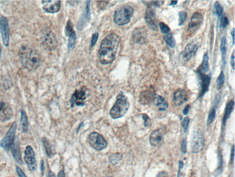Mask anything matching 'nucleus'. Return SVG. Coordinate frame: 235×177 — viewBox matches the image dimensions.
Returning <instances> with one entry per match:
<instances>
[{"instance_id": "f257e3e1", "label": "nucleus", "mask_w": 235, "mask_h": 177, "mask_svg": "<svg viewBox=\"0 0 235 177\" xmlns=\"http://www.w3.org/2000/svg\"><path fill=\"white\" fill-rule=\"evenodd\" d=\"M119 42V37L115 33L109 34L103 40L99 50L100 62L102 64L106 65L113 62Z\"/></svg>"}, {"instance_id": "f03ea898", "label": "nucleus", "mask_w": 235, "mask_h": 177, "mask_svg": "<svg viewBox=\"0 0 235 177\" xmlns=\"http://www.w3.org/2000/svg\"><path fill=\"white\" fill-rule=\"evenodd\" d=\"M19 57L24 67L29 70H35L40 65L41 56L36 50L27 46L20 48Z\"/></svg>"}, {"instance_id": "7ed1b4c3", "label": "nucleus", "mask_w": 235, "mask_h": 177, "mask_svg": "<svg viewBox=\"0 0 235 177\" xmlns=\"http://www.w3.org/2000/svg\"><path fill=\"white\" fill-rule=\"evenodd\" d=\"M130 106L128 98L123 93L117 95L116 103L111 109L110 115L113 119L120 118L125 115Z\"/></svg>"}, {"instance_id": "20e7f679", "label": "nucleus", "mask_w": 235, "mask_h": 177, "mask_svg": "<svg viewBox=\"0 0 235 177\" xmlns=\"http://www.w3.org/2000/svg\"><path fill=\"white\" fill-rule=\"evenodd\" d=\"M134 13L133 8L129 5L122 6L114 13V22L118 26H124L128 24Z\"/></svg>"}, {"instance_id": "39448f33", "label": "nucleus", "mask_w": 235, "mask_h": 177, "mask_svg": "<svg viewBox=\"0 0 235 177\" xmlns=\"http://www.w3.org/2000/svg\"><path fill=\"white\" fill-rule=\"evenodd\" d=\"M199 43L195 41L188 43L185 46L184 50L180 53V61L182 63L189 62L195 55L199 48Z\"/></svg>"}, {"instance_id": "423d86ee", "label": "nucleus", "mask_w": 235, "mask_h": 177, "mask_svg": "<svg viewBox=\"0 0 235 177\" xmlns=\"http://www.w3.org/2000/svg\"><path fill=\"white\" fill-rule=\"evenodd\" d=\"M205 72L202 70L200 66L198 70V74L199 75V98H201L209 90L210 84L211 76L210 74H206Z\"/></svg>"}, {"instance_id": "0eeeda50", "label": "nucleus", "mask_w": 235, "mask_h": 177, "mask_svg": "<svg viewBox=\"0 0 235 177\" xmlns=\"http://www.w3.org/2000/svg\"><path fill=\"white\" fill-rule=\"evenodd\" d=\"M90 146L97 151H101L107 147L108 143L102 135L97 132L91 133L88 137Z\"/></svg>"}, {"instance_id": "6e6552de", "label": "nucleus", "mask_w": 235, "mask_h": 177, "mask_svg": "<svg viewBox=\"0 0 235 177\" xmlns=\"http://www.w3.org/2000/svg\"><path fill=\"white\" fill-rule=\"evenodd\" d=\"M205 146L204 135L200 130L193 133L191 144V151L193 153L197 154L202 151Z\"/></svg>"}, {"instance_id": "1a4fd4ad", "label": "nucleus", "mask_w": 235, "mask_h": 177, "mask_svg": "<svg viewBox=\"0 0 235 177\" xmlns=\"http://www.w3.org/2000/svg\"><path fill=\"white\" fill-rule=\"evenodd\" d=\"M17 124L16 121H14L9 129L3 138L0 144V145L3 148L7 150H8L11 148L12 146L14 143L15 139V133L17 130Z\"/></svg>"}, {"instance_id": "9d476101", "label": "nucleus", "mask_w": 235, "mask_h": 177, "mask_svg": "<svg viewBox=\"0 0 235 177\" xmlns=\"http://www.w3.org/2000/svg\"><path fill=\"white\" fill-rule=\"evenodd\" d=\"M86 90L87 89L85 86L76 89L71 98V106H83L84 105V102L86 98Z\"/></svg>"}, {"instance_id": "9b49d317", "label": "nucleus", "mask_w": 235, "mask_h": 177, "mask_svg": "<svg viewBox=\"0 0 235 177\" xmlns=\"http://www.w3.org/2000/svg\"><path fill=\"white\" fill-rule=\"evenodd\" d=\"M145 20L149 29L152 31L158 30V20L155 10L152 7H147L146 8L145 15Z\"/></svg>"}, {"instance_id": "f8f14e48", "label": "nucleus", "mask_w": 235, "mask_h": 177, "mask_svg": "<svg viewBox=\"0 0 235 177\" xmlns=\"http://www.w3.org/2000/svg\"><path fill=\"white\" fill-rule=\"evenodd\" d=\"M24 159L29 170L35 171L37 168L36 160L35 158V153L33 149L30 145L27 146L25 152Z\"/></svg>"}, {"instance_id": "ddd939ff", "label": "nucleus", "mask_w": 235, "mask_h": 177, "mask_svg": "<svg viewBox=\"0 0 235 177\" xmlns=\"http://www.w3.org/2000/svg\"><path fill=\"white\" fill-rule=\"evenodd\" d=\"M12 116L13 112L9 104L4 100H0V121H8Z\"/></svg>"}, {"instance_id": "4468645a", "label": "nucleus", "mask_w": 235, "mask_h": 177, "mask_svg": "<svg viewBox=\"0 0 235 177\" xmlns=\"http://www.w3.org/2000/svg\"><path fill=\"white\" fill-rule=\"evenodd\" d=\"M0 32L3 43L8 46L9 43V27L8 21L6 17L0 16Z\"/></svg>"}, {"instance_id": "2eb2a0df", "label": "nucleus", "mask_w": 235, "mask_h": 177, "mask_svg": "<svg viewBox=\"0 0 235 177\" xmlns=\"http://www.w3.org/2000/svg\"><path fill=\"white\" fill-rule=\"evenodd\" d=\"M132 38L133 41L138 44L145 43L147 38L146 29L143 27L136 28L133 32Z\"/></svg>"}, {"instance_id": "dca6fc26", "label": "nucleus", "mask_w": 235, "mask_h": 177, "mask_svg": "<svg viewBox=\"0 0 235 177\" xmlns=\"http://www.w3.org/2000/svg\"><path fill=\"white\" fill-rule=\"evenodd\" d=\"M164 141V133L162 129H157L150 135V144L153 147H159Z\"/></svg>"}, {"instance_id": "f3484780", "label": "nucleus", "mask_w": 235, "mask_h": 177, "mask_svg": "<svg viewBox=\"0 0 235 177\" xmlns=\"http://www.w3.org/2000/svg\"><path fill=\"white\" fill-rule=\"evenodd\" d=\"M43 8L46 12L54 13L59 11L61 8L60 1H42Z\"/></svg>"}, {"instance_id": "a211bd4d", "label": "nucleus", "mask_w": 235, "mask_h": 177, "mask_svg": "<svg viewBox=\"0 0 235 177\" xmlns=\"http://www.w3.org/2000/svg\"><path fill=\"white\" fill-rule=\"evenodd\" d=\"M173 100L176 105H181L188 100V96L185 90L179 88L174 93Z\"/></svg>"}, {"instance_id": "6ab92c4d", "label": "nucleus", "mask_w": 235, "mask_h": 177, "mask_svg": "<svg viewBox=\"0 0 235 177\" xmlns=\"http://www.w3.org/2000/svg\"><path fill=\"white\" fill-rule=\"evenodd\" d=\"M203 17L201 13H195L193 14L188 26V29L191 31H194L199 28L203 22Z\"/></svg>"}, {"instance_id": "aec40b11", "label": "nucleus", "mask_w": 235, "mask_h": 177, "mask_svg": "<svg viewBox=\"0 0 235 177\" xmlns=\"http://www.w3.org/2000/svg\"><path fill=\"white\" fill-rule=\"evenodd\" d=\"M43 42L46 48L49 50L53 49L57 45V42L56 38L52 33H48L45 36Z\"/></svg>"}, {"instance_id": "412c9836", "label": "nucleus", "mask_w": 235, "mask_h": 177, "mask_svg": "<svg viewBox=\"0 0 235 177\" xmlns=\"http://www.w3.org/2000/svg\"><path fill=\"white\" fill-rule=\"evenodd\" d=\"M11 149L12 153L16 162L19 165H22L23 163V160H22V156H21L20 148L17 142L13 143Z\"/></svg>"}, {"instance_id": "4be33fe9", "label": "nucleus", "mask_w": 235, "mask_h": 177, "mask_svg": "<svg viewBox=\"0 0 235 177\" xmlns=\"http://www.w3.org/2000/svg\"><path fill=\"white\" fill-rule=\"evenodd\" d=\"M155 105L161 111H165L168 108V104L166 99L162 96L156 95L154 98Z\"/></svg>"}, {"instance_id": "5701e85b", "label": "nucleus", "mask_w": 235, "mask_h": 177, "mask_svg": "<svg viewBox=\"0 0 235 177\" xmlns=\"http://www.w3.org/2000/svg\"><path fill=\"white\" fill-rule=\"evenodd\" d=\"M20 113H21V118H20V124H19V128L22 133H27L28 131V126H29L28 118L24 110L21 109L20 110Z\"/></svg>"}, {"instance_id": "b1692460", "label": "nucleus", "mask_w": 235, "mask_h": 177, "mask_svg": "<svg viewBox=\"0 0 235 177\" xmlns=\"http://www.w3.org/2000/svg\"><path fill=\"white\" fill-rule=\"evenodd\" d=\"M234 108V102L233 101H231L227 104L226 109L225 110V113L223 119V126H225L227 124V119H229L231 115L233 110Z\"/></svg>"}, {"instance_id": "393cba45", "label": "nucleus", "mask_w": 235, "mask_h": 177, "mask_svg": "<svg viewBox=\"0 0 235 177\" xmlns=\"http://www.w3.org/2000/svg\"><path fill=\"white\" fill-rule=\"evenodd\" d=\"M155 95H156L152 93L151 91H147L142 92L140 96L141 101L143 104H148L149 102L153 101Z\"/></svg>"}, {"instance_id": "a878e982", "label": "nucleus", "mask_w": 235, "mask_h": 177, "mask_svg": "<svg viewBox=\"0 0 235 177\" xmlns=\"http://www.w3.org/2000/svg\"><path fill=\"white\" fill-rule=\"evenodd\" d=\"M220 51L222 54L223 63H226V56L227 51V40L226 36H223L221 39L220 44Z\"/></svg>"}, {"instance_id": "bb28decb", "label": "nucleus", "mask_w": 235, "mask_h": 177, "mask_svg": "<svg viewBox=\"0 0 235 177\" xmlns=\"http://www.w3.org/2000/svg\"><path fill=\"white\" fill-rule=\"evenodd\" d=\"M42 142L44 146L46 155L48 157L50 158L54 154L52 149V146L50 144V142H49L48 139L46 138H43Z\"/></svg>"}, {"instance_id": "cd10ccee", "label": "nucleus", "mask_w": 235, "mask_h": 177, "mask_svg": "<svg viewBox=\"0 0 235 177\" xmlns=\"http://www.w3.org/2000/svg\"><path fill=\"white\" fill-rule=\"evenodd\" d=\"M163 39L165 43L171 48H173L175 47L176 42L172 34H166L165 35L163 36Z\"/></svg>"}, {"instance_id": "c85d7f7f", "label": "nucleus", "mask_w": 235, "mask_h": 177, "mask_svg": "<svg viewBox=\"0 0 235 177\" xmlns=\"http://www.w3.org/2000/svg\"><path fill=\"white\" fill-rule=\"evenodd\" d=\"M202 70L205 73L209 72V56L208 52H206L204 54L202 61L201 66H200Z\"/></svg>"}, {"instance_id": "c756f323", "label": "nucleus", "mask_w": 235, "mask_h": 177, "mask_svg": "<svg viewBox=\"0 0 235 177\" xmlns=\"http://www.w3.org/2000/svg\"><path fill=\"white\" fill-rule=\"evenodd\" d=\"M122 158V155L120 153H115L109 156V160L112 165H116L119 163Z\"/></svg>"}, {"instance_id": "7c9ffc66", "label": "nucleus", "mask_w": 235, "mask_h": 177, "mask_svg": "<svg viewBox=\"0 0 235 177\" xmlns=\"http://www.w3.org/2000/svg\"><path fill=\"white\" fill-rule=\"evenodd\" d=\"M76 40V34L74 32H73L69 36L68 39V47L69 49H73L75 45Z\"/></svg>"}, {"instance_id": "2f4dec72", "label": "nucleus", "mask_w": 235, "mask_h": 177, "mask_svg": "<svg viewBox=\"0 0 235 177\" xmlns=\"http://www.w3.org/2000/svg\"><path fill=\"white\" fill-rule=\"evenodd\" d=\"M142 3H144L147 6V7H160L163 4L164 1H143Z\"/></svg>"}, {"instance_id": "473e14b6", "label": "nucleus", "mask_w": 235, "mask_h": 177, "mask_svg": "<svg viewBox=\"0 0 235 177\" xmlns=\"http://www.w3.org/2000/svg\"><path fill=\"white\" fill-rule=\"evenodd\" d=\"M224 83H225V75H224V73L222 71L220 72L216 81L217 88L218 89H220L222 88V86L224 85Z\"/></svg>"}, {"instance_id": "72a5a7b5", "label": "nucleus", "mask_w": 235, "mask_h": 177, "mask_svg": "<svg viewBox=\"0 0 235 177\" xmlns=\"http://www.w3.org/2000/svg\"><path fill=\"white\" fill-rule=\"evenodd\" d=\"M179 15V23L178 25L179 26H182L187 18V14L185 11L180 12L178 13Z\"/></svg>"}, {"instance_id": "f704fd0d", "label": "nucleus", "mask_w": 235, "mask_h": 177, "mask_svg": "<svg viewBox=\"0 0 235 177\" xmlns=\"http://www.w3.org/2000/svg\"><path fill=\"white\" fill-rule=\"evenodd\" d=\"M214 8L216 11V14L218 16V18H221L224 16V11L222 7L217 2H216L214 5Z\"/></svg>"}, {"instance_id": "c9c22d12", "label": "nucleus", "mask_w": 235, "mask_h": 177, "mask_svg": "<svg viewBox=\"0 0 235 177\" xmlns=\"http://www.w3.org/2000/svg\"><path fill=\"white\" fill-rule=\"evenodd\" d=\"M216 117V109L214 108H213L211 109L208 119V124H209L212 123L215 120Z\"/></svg>"}, {"instance_id": "e433bc0d", "label": "nucleus", "mask_w": 235, "mask_h": 177, "mask_svg": "<svg viewBox=\"0 0 235 177\" xmlns=\"http://www.w3.org/2000/svg\"><path fill=\"white\" fill-rule=\"evenodd\" d=\"M229 24V20L228 18L226 16H223L221 18H218V27H226Z\"/></svg>"}, {"instance_id": "4c0bfd02", "label": "nucleus", "mask_w": 235, "mask_h": 177, "mask_svg": "<svg viewBox=\"0 0 235 177\" xmlns=\"http://www.w3.org/2000/svg\"><path fill=\"white\" fill-rule=\"evenodd\" d=\"M159 27H160L161 32L163 33L166 34L170 32V27H168L167 25L164 23V22H160L159 24Z\"/></svg>"}, {"instance_id": "58836bf2", "label": "nucleus", "mask_w": 235, "mask_h": 177, "mask_svg": "<svg viewBox=\"0 0 235 177\" xmlns=\"http://www.w3.org/2000/svg\"><path fill=\"white\" fill-rule=\"evenodd\" d=\"M74 32V31H73V26L72 23L70 20H69L68 21L66 27V34L69 36Z\"/></svg>"}, {"instance_id": "ea45409f", "label": "nucleus", "mask_w": 235, "mask_h": 177, "mask_svg": "<svg viewBox=\"0 0 235 177\" xmlns=\"http://www.w3.org/2000/svg\"><path fill=\"white\" fill-rule=\"evenodd\" d=\"M189 121H190V119H189V117H186L184 119V120L182 122V127H183V130H184L185 133L187 131L188 125L189 124Z\"/></svg>"}, {"instance_id": "a19ab883", "label": "nucleus", "mask_w": 235, "mask_h": 177, "mask_svg": "<svg viewBox=\"0 0 235 177\" xmlns=\"http://www.w3.org/2000/svg\"><path fill=\"white\" fill-rule=\"evenodd\" d=\"M98 6L101 9H103L107 6L109 1H98Z\"/></svg>"}, {"instance_id": "79ce46f5", "label": "nucleus", "mask_w": 235, "mask_h": 177, "mask_svg": "<svg viewBox=\"0 0 235 177\" xmlns=\"http://www.w3.org/2000/svg\"><path fill=\"white\" fill-rule=\"evenodd\" d=\"M143 119L144 120V124L145 126L146 127H147L149 126V124H150V119L149 118L148 115H146V114H143L142 115Z\"/></svg>"}, {"instance_id": "37998d69", "label": "nucleus", "mask_w": 235, "mask_h": 177, "mask_svg": "<svg viewBox=\"0 0 235 177\" xmlns=\"http://www.w3.org/2000/svg\"><path fill=\"white\" fill-rule=\"evenodd\" d=\"M98 38V33H95L93 34L92 36V40H91V46L92 47L96 44Z\"/></svg>"}, {"instance_id": "c03bdc74", "label": "nucleus", "mask_w": 235, "mask_h": 177, "mask_svg": "<svg viewBox=\"0 0 235 177\" xmlns=\"http://www.w3.org/2000/svg\"><path fill=\"white\" fill-rule=\"evenodd\" d=\"M16 171H17V175L19 177H27L20 167H17L16 168Z\"/></svg>"}, {"instance_id": "a18cd8bd", "label": "nucleus", "mask_w": 235, "mask_h": 177, "mask_svg": "<svg viewBox=\"0 0 235 177\" xmlns=\"http://www.w3.org/2000/svg\"><path fill=\"white\" fill-rule=\"evenodd\" d=\"M234 60H235V53L234 50H233V54L231 55V60H230V63H231V65L233 68V69L234 70Z\"/></svg>"}, {"instance_id": "49530a36", "label": "nucleus", "mask_w": 235, "mask_h": 177, "mask_svg": "<svg viewBox=\"0 0 235 177\" xmlns=\"http://www.w3.org/2000/svg\"><path fill=\"white\" fill-rule=\"evenodd\" d=\"M181 149L184 153H186V143L185 139L183 140L181 145Z\"/></svg>"}, {"instance_id": "de8ad7c7", "label": "nucleus", "mask_w": 235, "mask_h": 177, "mask_svg": "<svg viewBox=\"0 0 235 177\" xmlns=\"http://www.w3.org/2000/svg\"><path fill=\"white\" fill-rule=\"evenodd\" d=\"M190 105H189V104H187V105H186V106L185 107V108H184V109L183 110V113L184 115H186V114L188 113L189 109H190Z\"/></svg>"}, {"instance_id": "09e8293b", "label": "nucleus", "mask_w": 235, "mask_h": 177, "mask_svg": "<svg viewBox=\"0 0 235 177\" xmlns=\"http://www.w3.org/2000/svg\"><path fill=\"white\" fill-rule=\"evenodd\" d=\"M231 161H233L234 159V145L232 147V151H231Z\"/></svg>"}, {"instance_id": "8fccbe9b", "label": "nucleus", "mask_w": 235, "mask_h": 177, "mask_svg": "<svg viewBox=\"0 0 235 177\" xmlns=\"http://www.w3.org/2000/svg\"><path fill=\"white\" fill-rule=\"evenodd\" d=\"M57 177H65V173L64 170H60Z\"/></svg>"}, {"instance_id": "3c124183", "label": "nucleus", "mask_w": 235, "mask_h": 177, "mask_svg": "<svg viewBox=\"0 0 235 177\" xmlns=\"http://www.w3.org/2000/svg\"><path fill=\"white\" fill-rule=\"evenodd\" d=\"M234 33H235V29L234 28L233 29V31L231 32V35H232V38L233 39V44H235V38H234Z\"/></svg>"}, {"instance_id": "603ef678", "label": "nucleus", "mask_w": 235, "mask_h": 177, "mask_svg": "<svg viewBox=\"0 0 235 177\" xmlns=\"http://www.w3.org/2000/svg\"><path fill=\"white\" fill-rule=\"evenodd\" d=\"M41 171H42V172H43L44 171L45 167L44 161V160H43V159L41 160Z\"/></svg>"}, {"instance_id": "864d4df0", "label": "nucleus", "mask_w": 235, "mask_h": 177, "mask_svg": "<svg viewBox=\"0 0 235 177\" xmlns=\"http://www.w3.org/2000/svg\"><path fill=\"white\" fill-rule=\"evenodd\" d=\"M48 177H56L55 174L52 171H49L48 173Z\"/></svg>"}, {"instance_id": "5fc2aeb1", "label": "nucleus", "mask_w": 235, "mask_h": 177, "mask_svg": "<svg viewBox=\"0 0 235 177\" xmlns=\"http://www.w3.org/2000/svg\"><path fill=\"white\" fill-rule=\"evenodd\" d=\"M178 1H171L170 3V4L169 5L170 6H174L175 5L177 4V3Z\"/></svg>"}, {"instance_id": "6e6d98bb", "label": "nucleus", "mask_w": 235, "mask_h": 177, "mask_svg": "<svg viewBox=\"0 0 235 177\" xmlns=\"http://www.w3.org/2000/svg\"><path fill=\"white\" fill-rule=\"evenodd\" d=\"M83 126V122H82V123H80V124H79V126L78 128L77 129V131H78L80 129V128H81V127H82V126Z\"/></svg>"}, {"instance_id": "4d7b16f0", "label": "nucleus", "mask_w": 235, "mask_h": 177, "mask_svg": "<svg viewBox=\"0 0 235 177\" xmlns=\"http://www.w3.org/2000/svg\"><path fill=\"white\" fill-rule=\"evenodd\" d=\"M1 51H2V49H1V45H0V56H1Z\"/></svg>"}]
</instances>
